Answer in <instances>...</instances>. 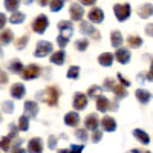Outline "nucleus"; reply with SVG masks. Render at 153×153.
I'll return each mask as SVG.
<instances>
[{
    "label": "nucleus",
    "instance_id": "5",
    "mask_svg": "<svg viewBox=\"0 0 153 153\" xmlns=\"http://www.w3.org/2000/svg\"><path fill=\"white\" fill-rule=\"evenodd\" d=\"M48 26H49V20H48V17H46L45 14L37 16V17L34 19V22H32V29H34V32H37V34H43Z\"/></svg>",
    "mask_w": 153,
    "mask_h": 153
},
{
    "label": "nucleus",
    "instance_id": "21",
    "mask_svg": "<svg viewBox=\"0 0 153 153\" xmlns=\"http://www.w3.org/2000/svg\"><path fill=\"white\" fill-rule=\"evenodd\" d=\"M135 95H136L138 101L141 104H147L149 101L152 100V94L149 91H144V89H138V91H135Z\"/></svg>",
    "mask_w": 153,
    "mask_h": 153
},
{
    "label": "nucleus",
    "instance_id": "40",
    "mask_svg": "<svg viewBox=\"0 0 153 153\" xmlns=\"http://www.w3.org/2000/svg\"><path fill=\"white\" fill-rule=\"evenodd\" d=\"M75 136L78 138L80 141H86V139H87V132H86V127H84V129H78V130H76V132H75Z\"/></svg>",
    "mask_w": 153,
    "mask_h": 153
},
{
    "label": "nucleus",
    "instance_id": "11",
    "mask_svg": "<svg viewBox=\"0 0 153 153\" xmlns=\"http://www.w3.org/2000/svg\"><path fill=\"white\" fill-rule=\"evenodd\" d=\"M87 19H89L91 23H101L104 20V12H103V9H100V8H94V9L89 11Z\"/></svg>",
    "mask_w": 153,
    "mask_h": 153
},
{
    "label": "nucleus",
    "instance_id": "48",
    "mask_svg": "<svg viewBox=\"0 0 153 153\" xmlns=\"http://www.w3.org/2000/svg\"><path fill=\"white\" fill-rule=\"evenodd\" d=\"M78 2L81 5H84V6H92V5H95L97 0H78Z\"/></svg>",
    "mask_w": 153,
    "mask_h": 153
},
{
    "label": "nucleus",
    "instance_id": "47",
    "mask_svg": "<svg viewBox=\"0 0 153 153\" xmlns=\"http://www.w3.org/2000/svg\"><path fill=\"white\" fill-rule=\"evenodd\" d=\"M146 34L149 37H153V23H149L147 26H146Z\"/></svg>",
    "mask_w": 153,
    "mask_h": 153
},
{
    "label": "nucleus",
    "instance_id": "30",
    "mask_svg": "<svg viewBox=\"0 0 153 153\" xmlns=\"http://www.w3.org/2000/svg\"><path fill=\"white\" fill-rule=\"evenodd\" d=\"M29 129V117L28 115H22L19 120V130L20 132H26Z\"/></svg>",
    "mask_w": 153,
    "mask_h": 153
},
{
    "label": "nucleus",
    "instance_id": "55",
    "mask_svg": "<svg viewBox=\"0 0 153 153\" xmlns=\"http://www.w3.org/2000/svg\"><path fill=\"white\" fill-rule=\"evenodd\" d=\"M0 55H2V49H0Z\"/></svg>",
    "mask_w": 153,
    "mask_h": 153
},
{
    "label": "nucleus",
    "instance_id": "28",
    "mask_svg": "<svg viewBox=\"0 0 153 153\" xmlns=\"http://www.w3.org/2000/svg\"><path fill=\"white\" fill-rule=\"evenodd\" d=\"M25 14L23 12H20V11H14V12H11V17H9V22L12 23V25H20V23H23L25 22Z\"/></svg>",
    "mask_w": 153,
    "mask_h": 153
},
{
    "label": "nucleus",
    "instance_id": "24",
    "mask_svg": "<svg viewBox=\"0 0 153 153\" xmlns=\"http://www.w3.org/2000/svg\"><path fill=\"white\" fill-rule=\"evenodd\" d=\"M133 136H135L141 144H149V143H150V136H149L144 130H141V129H135V130H133Z\"/></svg>",
    "mask_w": 153,
    "mask_h": 153
},
{
    "label": "nucleus",
    "instance_id": "16",
    "mask_svg": "<svg viewBox=\"0 0 153 153\" xmlns=\"http://www.w3.org/2000/svg\"><path fill=\"white\" fill-rule=\"evenodd\" d=\"M101 127L106 132H115L117 130V121H115L112 117H104L101 120Z\"/></svg>",
    "mask_w": 153,
    "mask_h": 153
},
{
    "label": "nucleus",
    "instance_id": "22",
    "mask_svg": "<svg viewBox=\"0 0 153 153\" xmlns=\"http://www.w3.org/2000/svg\"><path fill=\"white\" fill-rule=\"evenodd\" d=\"M65 60H66V54H65L63 49L57 51V52H54L52 55H51V63H54V65H57V66H61L63 63H65Z\"/></svg>",
    "mask_w": 153,
    "mask_h": 153
},
{
    "label": "nucleus",
    "instance_id": "10",
    "mask_svg": "<svg viewBox=\"0 0 153 153\" xmlns=\"http://www.w3.org/2000/svg\"><path fill=\"white\" fill-rule=\"evenodd\" d=\"M87 100H89V97H86V95L81 94V92H76L75 97H74V107H75L76 110H83V109H86V106H87Z\"/></svg>",
    "mask_w": 153,
    "mask_h": 153
},
{
    "label": "nucleus",
    "instance_id": "45",
    "mask_svg": "<svg viewBox=\"0 0 153 153\" xmlns=\"http://www.w3.org/2000/svg\"><path fill=\"white\" fill-rule=\"evenodd\" d=\"M117 76H118V80H120V83H121L123 86H126V87H129V86H130V83H129V81H127V80L124 78V76H123L121 74H118Z\"/></svg>",
    "mask_w": 153,
    "mask_h": 153
},
{
    "label": "nucleus",
    "instance_id": "4",
    "mask_svg": "<svg viewBox=\"0 0 153 153\" xmlns=\"http://www.w3.org/2000/svg\"><path fill=\"white\" fill-rule=\"evenodd\" d=\"M104 87L107 89H112L117 95V98H126L127 97V92H126V86H123L121 83L120 84H115V81L112 78H106L104 80Z\"/></svg>",
    "mask_w": 153,
    "mask_h": 153
},
{
    "label": "nucleus",
    "instance_id": "49",
    "mask_svg": "<svg viewBox=\"0 0 153 153\" xmlns=\"http://www.w3.org/2000/svg\"><path fill=\"white\" fill-rule=\"evenodd\" d=\"M146 78H147L149 81H153V58H152V66H150V71H149V74L146 75Z\"/></svg>",
    "mask_w": 153,
    "mask_h": 153
},
{
    "label": "nucleus",
    "instance_id": "26",
    "mask_svg": "<svg viewBox=\"0 0 153 153\" xmlns=\"http://www.w3.org/2000/svg\"><path fill=\"white\" fill-rule=\"evenodd\" d=\"M127 43H129V46L132 49H138L143 46V38L138 37V35H129L127 37Z\"/></svg>",
    "mask_w": 153,
    "mask_h": 153
},
{
    "label": "nucleus",
    "instance_id": "37",
    "mask_svg": "<svg viewBox=\"0 0 153 153\" xmlns=\"http://www.w3.org/2000/svg\"><path fill=\"white\" fill-rule=\"evenodd\" d=\"M68 42H69V37H66V35H63V34H60L58 37H57V45L63 49V48H66V45H68Z\"/></svg>",
    "mask_w": 153,
    "mask_h": 153
},
{
    "label": "nucleus",
    "instance_id": "42",
    "mask_svg": "<svg viewBox=\"0 0 153 153\" xmlns=\"http://www.w3.org/2000/svg\"><path fill=\"white\" fill-rule=\"evenodd\" d=\"M83 149H84V146H83V144H80V146H71L69 153H81V152H83Z\"/></svg>",
    "mask_w": 153,
    "mask_h": 153
},
{
    "label": "nucleus",
    "instance_id": "36",
    "mask_svg": "<svg viewBox=\"0 0 153 153\" xmlns=\"http://www.w3.org/2000/svg\"><path fill=\"white\" fill-rule=\"evenodd\" d=\"M75 48L78 49V51H86V49L89 48L87 38H81V40H76V42H75Z\"/></svg>",
    "mask_w": 153,
    "mask_h": 153
},
{
    "label": "nucleus",
    "instance_id": "56",
    "mask_svg": "<svg viewBox=\"0 0 153 153\" xmlns=\"http://www.w3.org/2000/svg\"><path fill=\"white\" fill-rule=\"evenodd\" d=\"M144 153H152V152H144Z\"/></svg>",
    "mask_w": 153,
    "mask_h": 153
},
{
    "label": "nucleus",
    "instance_id": "2",
    "mask_svg": "<svg viewBox=\"0 0 153 153\" xmlns=\"http://www.w3.org/2000/svg\"><path fill=\"white\" fill-rule=\"evenodd\" d=\"M58 97H60V92L55 86H51L45 91V101L51 107H55L58 104Z\"/></svg>",
    "mask_w": 153,
    "mask_h": 153
},
{
    "label": "nucleus",
    "instance_id": "12",
    "mask_svg": "<svg viewBox=\"0 0 153 153\" xmlns=\"http://www.w3.org/2000/svg\"><path fill=\"white\" fill-rule=\"evenodd\" d=\"M28 153H43V143L40 138H32L28 143Z\"/></svg>",
    "mask_w": 153,
    "mask_h": 153
},
{
    "label": "nucleus",
    "instance_id": "50",
    "mask_svg": "<svg viewBox=\"0 0 153 153\" xmlns=\"http://www.w3.org/2000/svg\"><path fill=\"white\" fill-rule=\"evenodd\" d=\"M37 2H38V5H40V6H48L51 3L49 0H37Z\"/></svg>",
    "mask_w": 153,
    "mask_h": 153
},
{
    "label": "nucleus",
    "instance_id": "44",
    "mask_svg": "<svg viewBox=\"0 0 153 153\" xmlns=\"http://www.w3.org/2000/svg\"><path fill=\"white\" fill-rule=\"evenodd\" d=\"M6 22H8L6 16L3 14V12H0V29H3V28H5V25H6Z\"/></svg>",
    "mask_w": 153,
    "mask_h": 153
},
{
    "label": "nucleus",
    "instance_id": "15",
    "mask_svg": "<svg viewBox=\"0 0 153 153\" xmlns=\"http://www.w3.org/2000/svg\"><path fill=\"white\" fill-rule=\"evenodd\" d=\"M58 29H60V34H63V35H66V37L71 38L72 31H74V25L69 20H61V22H58Z\"/></svg>",
    "mask_w": 153,
    "mask_h": 153
},
{
    "label": "nucleus",
    "instance_id": "1",
    "mask_svg": "<svg viewBox=\"0 0 153 153\" xmlns=\"http://www.w3.org/2000/svg\"><path fill=\"white\" fill-rule=\"evenodd\" d=\"M113 12L118 22H126L132 14V8L129 3H117L113 6Z\"/></svg>",
    "mask_w": 153,
    "mask_h": 153
},
{
    "label": "nucleus",
    "instance_id": "20",
    "mask_svg": "<svg viewBox=\"0 0 153 153\" xmlns=\"http://www.w3.org/2000/svg\"><path fill=\"white\" fill-rule=\"evenodd\" d=\"M84 127L89 130H97L98 129V117L95 113H91L89 117L84 120Z\"/></svg>",
    "mask_w": 153,
    "mask_h": 153
},
{
    "label": "nucleus",
    "instance_id": "41",
    "mask_svg": "<svg viewBox=\"0 0 153 153\" xmlns=\"http://www.w3.org/2000/svg\"><path fill=\"white\" fill-rule=\"evenodd\" d=\"M101 138H103V132H101V130H94V135H92V141L94 143H100L101 141Z\"/></svg>",
    "mask_w": 153,
    "mask_h": 153
},
{
    "label": "nucleus",
    "instance_id": "35",
    "mask_svg": "<svg viewBox=\"0 0 153 153\" xmlns=\"http://www.w3.org/2000/svg\"><path fill=\"white\" fill-rule=\"evenodd\" d=\"M11 147V136H3L2 139H0V149H2L3 152H8Z\"/></svg>",
    "mask_w": 153,
    "mask_h": 153
},
{
    "label": "nucleus",
    "instance_id": "51",
    "mask_svg": "<svg viewBox=\"0 0 153 153\" xmlns=\"http://www.w3.org/2000/svg\"><path fill=\"white\" fill-rule=\"evenodd\" d=\"M0 78H2V80H0V81H2V84H5L8 80H6V75L5 74H2V72H0Z\"/></svg>",
    "mask_w": 153,
    "mask_h": 153
},
{
    "label": "nucleus",
    "instance_id": "33",
    "mask_svg": "<svg viewBox=\"0 0 153 153\" xmlns=\"http://www.w3.org/2000/svg\"><path fill=\"white\" fill-rule=\"evenodd\" d=\"M66 76H68L69 80H76V78L80 76V68H78V66H72V68H69Z\"/></svg>",
    "mask_w": 153,
    "mask_h": 153
},
{
    "label": "nucleus",
    "instance_id": "19",
    "mask_svg": "<svg viewBox=\"0 0 153 153\" xmlns=\"http://www.w3.org/2000/svg\"><path fill=\"white\" fill-rule=\"evenodd\" d=\"M95 101H97V104H95V106H97V110H98V112L104 113V112H107V110H109L110 103H109V100H107L104 95H100Z\"/></svg>",
    "mask_w": 153,
    "mask_h": 153
},
{
    "label": "nucleus",
    "instance_id": "6",
    "mask_svg": "<svg viewBox=\"0 0 153 153\" xmlns=\"http://www.w3.org/2000/svg\"><path fill=\"white\" fill-rule=\"evenodd\" d=\"M40 75V66H37V65H29L23 69L22 72V78L23 80H34L37 78V76Z\"/></svg>",
    "mask_w": 153,
    "mask_h": 153
},
{
    "label": "nucleus",
    "instance_id": "3",
    "mask_svg": "<svg viewBox=\"0 0 153 153\" xmlns=\"http://www.w3.org/2000/svg\"><path fill=\"white\" fill-rule=\"evenodd\" d=\"M52 52V43H49L46 40H40L35 46V51H34V55L38 57V58H43L46 55H49Z\"/></svg>",
    "mask_w": 153,
    "mask_h": 153
},
{
    "label": "nucleus",
    "instance_id": "53",
    "mask_svg": "<svg viewBox=\"0 0 153 153\" xmlns=\"http://www.w3.org/2000/svg\"><path fill=\"white\" fill-rule=\"evenodd\" d=\"M57 153H69V150H66V149H61V150H58Z\"/></svg>",
    "mask_w": 153,
    "mask_h": 153
},
{
    "label": "nucleus",
    "instance_id": "14",
    "mask_svg": "<svg viewBox=\"0 0 153 153\" xmlns=\"http://www.w3.org/2000/svg\"><path fill=\"white\" fill-rule=\"evenodd\" d=\"M23 109H25V115H28L29 118L37 117V113H38V104L34 103V101H25Z\"/></svg>",
    "mask_w": 153,
    "mask_h": 153
},
{
    "label": "nucleus",
    "instance_id": "25",
    "mask_svg": "<svg viewBox=\"0 0 153 153\" xmlns=\"http://www.w3.org/2000/svg\"><path fill=\"white\" fill-rule=\"evenodd\" d=\"M110 43H112L113 48H117V49L121 48V45H123V35H121L120 31H113L110 34Z\"/></svg>",
    "mask_w": 153,
    "mask_h": 153
},
{
    "label": "nucleus",
    "instance_id": "31",
    "mask_svg": "<svg viewBox=\"0 0 153 153\" xmlns=\"http://www.w3.org/2000/svg\"><path fill=\"white\" fill-rule=\"evenodd\" d=\"M23 69L25 68H23V65L19 60H14V61L9 63V72H12V74H22Z\"/></svg>",
    "mask_w": 153,
    "mask_h": 153
},
{
    "label": "nucleus",
    "instance_id": "27",
    "mask_svg": "<svg viewBox=\"0 0 153 153\" xmlns=\"http://www.w3.org/2000/svg\"><path fill=\"white\" fill-rule=\"evenodd\" d=\"M12 38H14V34H12V31H9V29H3L2 32H0V43L2 45H9L12 42Z\"/></svg>",
    "mask_w": 153,
    "mask_h": 153
},
{
    "label": "nucleus",
    "instance_id": "13",
    "mask_svg": "<svg viewBox=\"0 0 153 153\" xmlns=\"http://www.w3.org/2000/svg\"><path fill=\"white\" fill-rule=\"evenodd\" d=\"M11 97L16 98V100H22L25 97V94H26V89H25V86L22 83H16L11 86V91H9Z\"/></svg>",
    "mask_w": 153,
    "mask_h": 153
},
{
    "label": "nucleus",
    "instance_id": "32",
    "mask_svg": "<svg viewBox=\"0 0 153 153\" xmlns=\"http://www.w3.org/2000/svg\"><path fill=\"white\" fill-rule=\"evenodd\" d=\"M19 6H20V0H5V9L9 12L17 11Z\"/></svg>",
    "mask_w": 153,
    "mask_h": 153
},
{
    "label": "nucleus",
    "instance_id": "18",
    "mask_svg": "<svg viewBox=\"0 0 153 153\" xmlns=\"http://www.w3.org/2000/svg\"><path fill=\"white\" fill-rule=\"evenodd\" d=\"M113 60H115V54H110V52H104V54H101L98 57V63L104 68H110Z\"/></svg>",
    "mask_w": 153,
    "mask_h": 153
},
{
    "label": "nucleus",
    "instance_id": "38",
    "mask_svg": "<svg viewBox=\"0 0 153 153\" xmlns=\"http://www.w3.org/2000/svg\"><path fill=\"white\" fill-rule=\"evenodd\" d=\"M28 40H29V37H28V35H23V37H20L19 40H17V45H16V48H17V49H23L25 46L28 45Z\"/></svg>",
    "mask_w": 153,
    "mask_h": 153
},
{
    "label": "nucleus",
    "instance_id": "52",
    "mask_svg": "<svg viewBox=\"0 0 153 153\" xmlns=\"http://www.w3.org/2000/svg\"><path fill=\"white\" fill-rule=\"evenodd\" d=\"M14 153H26V152H25V149H22V147H17V149H14Z\"/></svg>",
    "mask_w": 153,
    "mask_h": 153
},
{
    "label": "nucleus",
    "instance_id": "9",
    "mask_svg": "<svg viewBox=\"0 0 153 153\" xmlns=\"http://www.w3.org/2000/svg\"><path fill=\"white\" fill-rule=\"evenodd\" d=\"M80 32L84 35H91L94 38H100V32H97V29L91 25V22H81L80 23Z\"/></svg>",
    "mask_w": 153,
    "mask_h": 153
},
{
    "label": "nucleus",
    "instance_id": "8",
    "mask_svg": "<svg viewBox=\"0 0 153 153\" xmlns=\"http://www.w3.org/2000/svg\"><path fill=\"white\" fill-rule=\"evenodd\" d=\"M69 14H71V19L74 22H80L84 16V9L80 3H72L71 8H69Z\"/></svg>",
    "mask_w": 153,
    "mask_h": 153
},
{
    "label": "nucleus",
    "instance_id": "23",
    "mask_svg": "<svg viewBox=\"0 0 153 153\" xmlns=\"http://www.w3.org/2000/svg\"><path fill=\"white\" fill-rule=\"evenodd\" d=\"M138 16L141 17V19H149L150 16H153V5L147 3V5L139 6V9H138Z\"/></svg>",
    "mask_w": 153,
    "mask_h": 153
},
{
    "label": "nucleus",
    "instance_id": "34",
    "mask_svg": "<svg viewBox=\"0 0 153 153\" xmlns=\"http://www.w3.org/2000/svg\"><path fill=\"white\" fill-rule=\"evenodd\" d=\"M63 5H65V0H51V3H49V8L52 12H58Z\"/></svg>",
    "mask_w": 153,
    "mask_h": 153
},
{
    "label": "nucleus",
    "instance_id": "43",
    "mask_svg": "<svg viewBox=\"0 0 153 153\" xmlns=\"http://www.w3.org/2000/svg\"><path fill=\"white\" fill-rule=\"evenodd\" d=\"M48 147H49V149H55V147H57V138H55V136H49Z\"/></svg>",
    "mask_w": 153,
    "mask_h": 153
},
{
    "label": "nucleus",
    "instance_id": "39",
    "mask_svg": "<svg viewBox=\"0 0 153 153\" xmlns=\"http://www.w3.org/2000/svg\"><path fill=\"white\" fill-rule=\"evenodd\" d=\"M2 110L6 112V113H12L14 112V104L11 103V101H3V104H2Z\"/></svg>",
    "mask_w": 153,
    "mask_h": 153
},
{
    "label": "nucleus",
    "instance_id": "46",
    "mask_svg": "<svg viewBox=\"0 0 153 153\" xmlns=\"http://www.w3.org/2000/svg\"><path fill=\"white\" fill-rule=\"evenodd\" d=\"M9 129H11V132H9V136H11V138H14V136L17 135V130H19V129H17V127H16L14 124H9Z\"/></svg>",
    "mask_w": 153,
    "mask_h": 153
},
{
    "label": "nucleus",
    "instance_id": "54",
    "mask_svg": "<svg viewBox=\"0 0 153 153\" xmlns=\"http://www.w3.org/2000/svg\"><path fill=\"white\" fill-rule=\"evenodd\" d=\"M132 153H141V152H139L138 149H135V150H132Z\"/></svg>",
    "mask_w": 153,
    "mask_h": 153
},
{
    "label": "nucleus",
    "instance_id": "17",
    "mask_svg": "<svg viewBox=\"0 0 153 153\" xmlns=\"http://www.w3.org/2000/svg\"><path fill=\"white\" fill-rule=\"evenodd\" d=\"M65 123H66V126H69V127H76V126L80 124V115L76 113V112H69V113H66Z\"/></svg>",
    "mask_w": 153,
    "mask_h": 153
},
{
    "label": "nucleus",
    "instance_id": "7",
    "mask_svg": "<svg viewBox=\"0 0 153 153\" xmlns=\"http://www.w3.org/2000/svg\"><path fill=\"white\" fill-rule=\"evenodd\" d=\"M115 60H117L120 65H127L130 61V51L126 48H118L117 52H115Z\"/></svg>",
    "mask_w": 153,
    "mask_h": 153
},
{
    "label": "nucleus",
    "instance_id": "29",
    "mask_svg": "<svg viewBox=\"0 0 153 153\" xmlns=\"http://www.w3.org/2000/svg\"><path fill=\"white\" fill-rule=\"evenodd\" d=\"M101 91H103V87L98 86V84H94V86L89 87V91H87V97H89V98H95V100H97V98L101 95Z\"/></svg>",
    "mask_w": 153,
    "mask_h": 153
}]
</instances>
